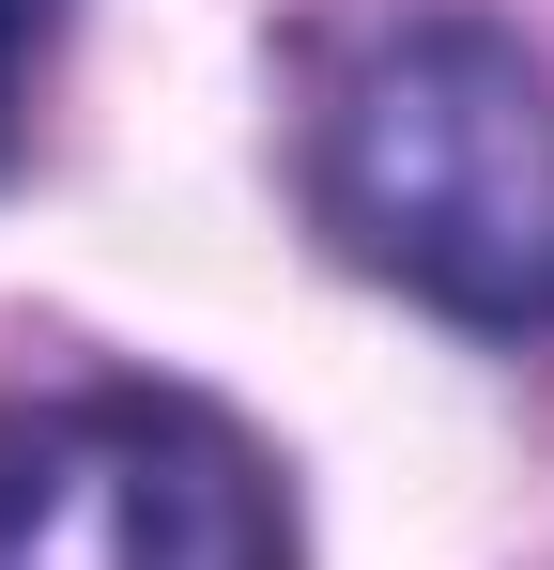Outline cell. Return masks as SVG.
Segmentation results:
<instances>
[{"mask_svg": "<svg viewBox=\"0 0 554 570\" xmlns=\"http://www.w3.org/2000/svg\"><path fill=\"white\" fill-rule=\"evenodd\" d=\"M308 200L369 278L462 324H554V94L477 16H416L339 62L308 124Z\"/></svg>", "mask_w": 554, "mask_h": 570, "instance_id": "obj_1", "label": "cell"}, {"mask_svg": "<svg viewBox=\"0 0 554 570\" xmlns=\"http://www.w3.org/2000/svg\"><path fill=\"white\" fill-rule=\"evenodd\" d=\"M47 31H62V0H0V155H16V94L47 62Z\"/></svg>", "mask_w": 554, "mask_h": 570, "instance_id": "obj_3", "label": "cell"}, {"mask_svg": "<svg viewBox=\"0 0 554 570\" xmlns=\"http://www.w3.org/2000/svg\"><path fill=\"white\" fill-rule=\"evenodd\" d=\"M0 570H277V509L200 401L108 385L0 416Z\"/></svg>", "mask_w": 554, "mask_h": 570, "instance_id": "obj_2", "label": "cell"}]
</instances>
